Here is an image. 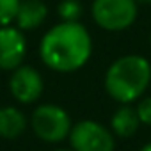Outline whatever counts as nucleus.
<instances>
[{"instance_id": "nucleus-1", "label": "nucleus", "mask_w": 151, "mask_h": 151, "mask_svg": "<svg viewBox=\"0 0 151 151\" xmlns=\"http://www.w3.org/2000/svg\"><path fill=\"white\" fill-rule=\"evenodd\" d=\"M93 53V37L80 22L53 25L39 43V59L57 73H73L87 64Z\"/></svg>"}, {"instance_id": "nucleus-2", "label": "nucleus", "mask_w": 151, "mask_h": 151, "mask_svg": "<svg viewBox=\"0 0 151 151\" xmlns=\"http://www.w3.org/2000/svg\"><path fill=\"white\" fill-rule=\"evenodd\" d=\"M103 84L107 94L119 105L133 103L151 84V64L144 55H123L109 66Z\"/></svg>"}, {"instance_id": "nucleus-3", "label": "nucleus", "mask_w": 151, "mask_h": 151, "mask_svg": "<svg viewBox=\"0 0 151 151\" xmlns=\"http://www.w3.org/2000/svg\"><path fill=\"white\" fill-rule=\"evenodd\" d=\"M29 126L39 140L48 144H59L69 137L73 123L69 114L62 107L55 103H41L32 110Z\"/></svg>"}, {"instance_id": "nucleus-4", "label": "nucleus", "mask_w": 151, "mask_h": 151, "mask_svg": "<svg viewBox=\"0 0 151 151\" xmlns=\"http://www.w3.org/2000/svg\"><path fill=\"white\" fill-rule=\"evenodd\" d=\"M94 23L109 32H121L137 20V0H93L91 6Z\"/></svg>"}, {"instance_id": "nucleus-5", "label": "nucleus", "mask_w": 151, "mask_h": 151, "mask_svg": "<svg viewBox=\"0 0 151 151\" xmlns=\"http://www.w3.org/2000/svg\"><path fill=\"white\" fill-rule=\"evenodd\" d=\"M68 139L73 151H114L116 149L114 132L93 119H84V121H78L77 124H73Z\"/></svg>"}, {"instance_id": "nucleus-6", "label": "nucleus", "mask_w": 151, "mask_h": 151, "mask_svg": "<svg viewBox=\"0 0 151 151\" xmlns=\"http://www.w3.org/2000/svg\"><path fill=\"white\" fill-rule=\"evenodd\" d=\"M43 89H45V80L36 68L22 64L14 71H11L9 93L18 103L30 105L37 101L43 94Z\"/></svg>"}, {"instance_id": "nucleus-7", "label": "nucleus", "mask_w": 151, "mask_h": 151, "mask_svg": "<svg viewBox=\"0 0 151 151\" xmlns=\"http://www.w3.org/2000/svg\"><path fill=\"white\" fill-rule=\"evenodd\" d=\"M27 55V39L16 25L0 27V69L14 71Z\"/></svg>"}, {"instance_id": "nucleus-8", "label": "nucleus", "mask_w": 151, "mask_h": 151, "mask_svg": "<svg viewBox=\"0 0 151 151\" xmlns=\"http://www.w3.org/2000/svg\"><path fill=\"white\" fill-rule=\"evenodd\" d=\"M46 16H48V6L43 0H22L14 25L23 32L36 30L45 23Z\"/></svg>"}, {"instance_id": "nucleus-9", "label": "nucleus", "mask_w": 151, "mask_h": 151, "mask_svg": "<svg viewBox=\"0 0 151 151\" xmlns=\"http://www.w3.org/2000/svg\"><path fill=\"white\" fill-rule=\"evenodd\" d=\"M140 126V119L137 114V109L132 107V103H123L117 107V110L112 114L110 119V130L114 132V135L121 137V139H128L133 137L137 133Z\"/></svg>"}, {"instance_id": "nucleus-10", "label": "nucleus", "mask_w": 151, "mask_h": 151, "mask_svg": "<svg viewBox=\"0 0 151 151\" xmlns=\"http://www.w3.org/2000/svg\"><path fill=\"white\" fill-rule=\"evenodd\" d=\"M29 119L18 107H0V139H18L25 133Z\"/></svg>"}, {"instance_id": "nucleus-11", "label": "nucleus", "mask_w": 151, "mask_h": 151, "mask_svg": "<svg viewBox=\"0 0 151 151\" xmlns=\"http://www.w3.org/2000/svg\"><path fill=\"white\" fill-rule=\"evenodd\" d=\"M84 13L80 0H60L57 6V14L60 22H80Z\"/></svg>"}, {"instance_id": "nucleus-12", "label": "nucleus", "mask_w": 151, "mask_h": 151, "mask_svg": "<svg viewBox=\"0 0 151 151\" xmlns=\"http://www.w3.org/2000/svg\"><path fill=\"white\" fill-rule=\"evenodd\" d=\"M20 2L22 0H0V27L14 23Z\"/></svg>"}, {"instance_id": "nucleus-13", "label": "nucleus", "mask_w": 151, "mask_h": 151, "mask_svg": "<svg viewBox=\"0 0 151 151\" xmlns=\"http://www.w3.org/2000/svg\"><path fill=\"white\" fill-rule=\"evenodd\" d=\"M137 114H139V119H140V124H146V126H151V96H146L142 98L139 103H137Z\"/></svg>"}, {"instance_id": "nucleus-14", "label": "nucleus", "mask_w": 151, "mask_h": 151, "mask_svg": "<svg viewBox=\"0 0 151 151\" xmlns=\"http://www.w3.org/2000/svg\"><path fill=\"white\" fill-rule=\"evenodd\" d=\"M139 6H151V0H137Z\"/></svg>"}, {"instance_id": "nucleus-15", "label": "nucleus", "mask_w": 151, "mask_h": 151, "mask_svg": "<svg viewBox=\"0 0 151 151\" xmlns=\"http://www.w3.org/2000/svg\"><path fill=\"white\" fill-rule=\"evenodd\" d=\"M139 151H151V142H147V144H144Z\"/></svg>"}, {"instance_id": "nucleus-16", "label": "nucleus", "mask_w": 151, "mask_h": 151, "mask_svg": "<svg viewBox=\"0 0 151 151\" xmlns=\"http://www.w3.org/2000/svg\"><path fill=\"white\" fill-rule=\"evenodd\" d=\"M53 151H73V149H53Z\"/></svg>"}, {"instance_id": "nucleus-17", "label": "nucleus", "mask_w": 151, "mask_h": 151, "mask_svg": "<svg viewBox=\"0 0 151 151\" xmlns=\"http://www.w3.org/2000/svg\"><path fill=\"white\" fill-rule=\"evenodd\" d=\"M149 41H151V37H149Z\"/></svg>"}]
</instances>
